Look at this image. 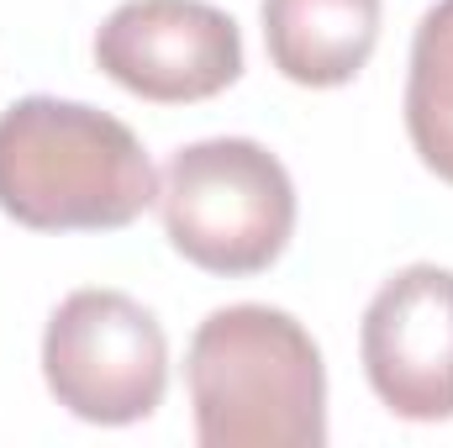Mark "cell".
<instances>
[{
	"label": "cell",
	"mask_w": 453,
	"mask_h": 448,
	"mask_svg": "<svg viewBox=\"0 0 453 448\" xmlns=\"http://www.w3.org/2000/svg\"><path fill=\"white\" fill-rule=\"evenodd\" d=\"M158 201L137 132L85 101L27 96L0 112V212L32 232H116Z\"/></svg>",
	"instance_id": "1"
},
{
	"label": "cell",
	"mask_w": 453,
	"mask_h": 448,
	"mask_svg": "<svg viewBox=\"0 0 453 448\" xmlns=\"http://www.w3.org/2000/svg\"><path fill=\"white\" fill-rule=\"evenodd\" d=\"M196 438L206 448H322L327 369L311 333L280 306H222L185 353Z\"/></svg>",
	"instance_id": "2"
},
{
	"label": "cell",
	"mask_w": 453,
	"mask_h": 448,
	"mask_svg": "<svg viewBox=\"0 0 453 448\" xmlns=\"http://www.w3.org/2000/svg\"><path fill=\"white\" fill-rule=\"evenodd\" d=\"M158 212L174 253L206 274H264L296 232V185L253 137H206L169 158Z\"/></svg>",
	"instance_id": "3"
},
{
	"label": "cell",
	"mask_w": 453,
	"mask_h": 448,
	"mask_svg": "<svg viewBox=\"0 0 453 448\" xmlns=\"http://www.w3.org/2000/svg\"><path fill=\"white\" fill-rule=\"evenodd\" d=\"M42 380L64 412L127 428L164 406L169 343L158 317L121 290H74L42 333Z\"/></svg>",
	"instance_id": "4"
},
{
	"label": "cell",
	"mask_w": 453,
	"mask_h": 448,
	"mask_svg": "<svg viewBox=\"0 0 453 448\" xmlns=\"http://www.w3.org/2000/svg\"><path fill=\"white\" fill-rule=\"evenodd\" d=\"M96 64L153 106H190L237 85L242 32L206 0H127L96 32Z\"/></svg>",
	"instance_id": "5"
},
{
	"label": "cell",
	"mask_w": 453,
	"mask_h": 448,
	"mask_svg": "<svg viewBox=\"0 0 453 448\" xmlns=\"http://www.w3.org/2000/svg\"><path fill=\"white\" fill-rule=\"evenodd\" d=\"M374 396L401 422L453 417V269L411 264L390 274L358 328Z\"/></svg>",
	"instance_id": "6"
},
{
	"label": "cell",
	"mask_w": 453,
	"mask_h": 448,
	"mask_svg": "<svg viewBox=\"0 0 453 448\" xmlns=\"http://www.w3.org/2000/svg\"><path fill=\"white\" fill-rule=\"evenodd\" d=\"M264 42L290 85H348L380 42V0H264Z\"/></svg>",
	"instance_id": "7"
},
{
	"label": "cell",
	"mask_w": 453,
	"mask_h": 448,
	"mask_svg": "<svg viewBox=\"0 0 453 448\" xmlns=\"http://www.w3.org/2000/svg\"><path fill=\"white\" fill-rule=\"evenodd\" d=\"M406 132L417 158L453 185V0H438L411 37Z\"/></svg>",
	"instance_id": "8"
}]
</instances>
